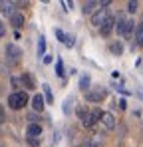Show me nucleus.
I'll return each mask as SVG.
<instances>
[{
    "mask_svg": "<svg viewBox=\"0 0 143 147\" xmlns=\"http://www.w3.org/2000/svg\"><path fill=\"white\" fill-rule=\"evenodd\" d=\"M133 30H135L133 20H129V22H127V30H125V36H131V34H133Z\"/></svg>",
    "mask_w": 143,
    "mask_h": 147,
    "instance_id": "b1692460",
    "label": "nucleus"
},
{
    "mask_svg": "<svg viewBox=\"0 0 143 147\" xmlns=\"http://www.w3.org/2000/svg\"><path fill=\"white\" fill-rule=\"evenodd\" d=\"M135 44L137 46H143V20L135 28Z\"/></svg>",
    "mask_w": 143,
    "mask_h": 147,
    "instance_id": "4468645a",
    "label": "nucleus"
},
{
    "mask_svg": "<svg viewBox=\"0 0 143 147\" xmlns=\"http://www.w3.org/2000/svg\"><path fill=\"white\" fill-rule=\"evenodd\" d=\"M10 84H12V88H16V92H20V90H18V88L22 86V84H20V78H10Z\"/></svg>",
    "mask_w": 143,
    "mask_h": 147,
    "instance_id": "5701e85b",
    "label": "nucleus"
},
{
    "mask_svg": "<svg viewBox=\"0 0 143 147\" xmlns=\"http://www.w3.org/2000/svg\"><path fill=\"white\" fill-rule=\"evenodd\" d=\"M10 24L14 26L16 30L22 28V26H24V14H22V12H12V14H10Z\"/></svg>",
    "mask_w": 143,
    "mask_h": 147,
    "instance_id": "f8f14e48",
    "label": "nucleus"
},
{
    "mask_svg": "<svg viewBox=\"0 0 143 147\" xmlns=\"http://www.w3.org/2000/svg\"><path fill=\"white\" fill-rule=\"evenodd\" d=\"M99 121L103 123V127H105L107 131H113V129H115V117H113L109 111H101V117H99Z\"/></svg>",
    "mask_w": 143,
    "mask_h": 147,
    "instance_id": "423d86ee",
    "label": "nucleus"
},
{
    "mask_svg": "<svg viewBox=\"0 0 143 147\" xmlns=\"http://www.w3.org/2000/svg\"><path fill=\"white\" fill-rule=\"evenodd\" d=\"M94 6H97V2H84L82 12H84V14H92V12H94Z\"/></svg>",
    "mask_w": 143,
    "mask_h": 147,
    "instance_id": "a211bd4d",
    "label": "nucleus"
},
{
    "mask_svg": "<svg viewBox=\"0 0 143 147\" xmlns=\"http://www.w3.org/2000/svg\"><path fill=\"white\" fill-rule=\"evenodd\" d=\"M36 117H38L36 113H28V117H26V119H28L30 123H38V121H36Z\"/></svg>",
    "mask_w": 143,
    "mask_h": 147,
    "instance_id": "c85d7f7f",
    "label": "nucleus"
},
{
    "mask_svg": "<svg viewBox=\"0 0 143 147\" xmlns=\"http://www.w3.org/2000/svg\"><path fill=\"white\" fill-rule=\"evenodd\" d=\"M127 22H129V18H125V16H117V18H115L113 30H117L119 36H125V30H127Z\"/></svg>",
    "mask_w": 143,
    "mask_h": 147,
    "instance_id": "1a4fd4ad",
    "label": "nucleus"
},
{
    "mask_svg": "<svg viewBox=\"0 0 143 147\" xmlns=\"http://www.w3.org/2000/svg\"><path fill=\"white\" fill-rule=\"evenodd\" d=\"M99 117H101V109H99V107L88 109V113H86L84 119H82V125H84L86 129H90V127H94L95 123L99 121Z\"/></svg>",
    "mask_w": 143,
    "mask_h": 147,
    "instance_id": "f03ea898",
    "label": "nucleus"
},
{
    "mask_svg": "<svg viewBox=\"0 0 143 147\" xmlns=\"http://www.w3.org/2000/svg\"><path fill=\"white\" fill-rule=\"evenodd\" d=\"M70 103H72V99L68 98V99H66V103H64V113H66V115L70 113Z\"/></svg>",
    "mask_w": 143,
    "mask_h": 147,
    "instance_id": "a878e982",
    "label": "nucleus"
},
{
    "mask_svg": "<svg viewBox=\"0 0 143 147\" xmlns=\"http://www.w3.org/2000/svg\"><path fill=\"white\" fill-rule=\"evenodd\" d=\"M0 147H4V145H2V143H0Z\"/></svg>",
    "mask_w": 143,
    "mask_h": 147,
    "instance_id": "72a5a7b5",
    "label": "nucleus"
},
{
    "mask_svg": "<svg viewBox=\"0 0 143 147\" xmlns=\"http://www.w3.org/2000/svg\"><path fill=\"white\" fill-rule=\"evenodd\" d=\"M44 52H46V38L40 36V40H38V56H44Z\"/></svg>",
    "mask_w": 143,
    "mask_h": 147,
    "instance_id": "6ab92c4d",
    "label": "nucleus"
},
{
    "mask_svg": "<svg viewBox=\"0 0 143 147\" xmlns=\"http://www.w3.org/2000/svg\"><path fill=\"white\" fill-rule=\"evenodd\" d=\"M107 16H109V14H107V8H99L97 12H94V14H92V24L99 28V26L103 24V20H105Z\"/></svg>",
    "mask_w": 143,
    "mask_h": 147,
    "instance_id": "6e6552de",
    "label": "nucleus"
},
{
    "mask_svg": "<svg viewBox=\"0 0 143 147\" xmlns=\"http://www.w3.org/2000/svg\"><path fill=\"white\" fill-rule=\"evenodd\" d=\"M56 36H58V38H60L62 42H64V38H66V34H64V32H62L60 28H56Z\"/></svg>",
    "mask_w": 143,
    "mask_h": 147,
    "instance_id": "c756f323",
    "label": "nucleus"
},
{
    "mask_svg": "<svg viewBox=\"0 0 143 147\" xmlns=\"http://www.w3.org/2000/svg\"><path fill=\"white\" fill-rule=\"evenodd\" d=\"M113 24H115V18H113V16H107V18L103 20V24L99 26V34H101V36H109V34L113 32Z\"/></svg>",
    "mask_w": 143,
    "mask_h": 147,
    "instance_id": "0eeeda50",
    "label": "nucleus"
},
{
    "mask_svg": "<svg viewBox=\"0 0 143 147\" xmlns=\"http://www.w3.org/2000/svg\"><path fill=\"white\" fill-rule=\"evenodd\" d=\"M56 74H58L60 78L64 76V64H62V60H58V62H56Z\"/></svg>",
    "mask_w": 143,
    "mask_h": 147,
    "instance_id": "4be33fe9",
    "label": "nucleus"
},
{
    "mask_svg": "<svg viewBox=\"0 0 143 147\" xmlns=\"http://www.w3.org/2000/svg\"><path fill=\"white\" fill-rule=\"evenodd\" d=\"M44 107H46V103H44V98L40 96V94H36L34 98H32V109H34V113H42L44 111Z\"/></svg>",
    "mask_w": 143,
    "mask_h": 147,
    "instance_id": "9d476101",
    "label": "nucleus"
},
{
    "mask_svg": "<svg viewBox=\"0 0 143 147\" xmlns=\"http://www.w3.org/2000/svg\"><path fill=\"white\" fill-rule=\"evenodd\" d=\"M8 105H10V109H22L24 105H28V94H24V92H12L8 96Z\"/></svg>",
    "mask_w": 143,
    "mask_h": 147,
    "instance_id": "f257e3e1",
    "label": "nucleus"
},
{
    "mask_svg": "<svg viewBox=\"0 0 143 147\" xmlns=\"http://www.w3.org/2000/svg\"><path fill=\"white\" fill-rule=\"evenodd\" d=\"M20 84H22L26 90H34V88H36V82H34V78H32L30 72H24L22 76H20Z\"/></svg>",
    "mask_w": 143,
    "mask_h": 147,
    "instance_id": "9b49d317",
    "label": "nucleus"
},
{
    "mask_svg": "<svg viewBox=\"0 0 143 147\" xmlns=\"http://www.w3.org/2000/svg\"><path fill=\"white\" fill-rule=\"evenodd\" d=\"M82 147H99V143H94V141H86Z\"/></svg>",
    "mask_w": 143,
    "mask_h": 147,
    "instance_id": "2f4dec72",
    "label": "nucleus"
},
{
    "mask_svg": "<svg viewBox=\"0 0 143 147\" xmlns=\"http://www.w3.org/2000/svg\"><path fill=\"white\" fill-rule=\"evenodd\" d=\"M42 135V125L40 123H30L26 127V139H40Z\"/></svg>",
    "mask_w": 143,
    "mask_h": 147,
    "instance_id": "39448f33",
    "label": "nucleus"
},
{
    "mask_svg": "<svg viewBox=\"0 0 143 147\" xmlns=\"http://www.w3.org/2000/svg\"><path fill=\"white\" fill-rule=\"evenodd\" d=\"M44 64H52V56H46L44 58Z\"/></svg>",
    "mask_w": 143,
    "mask_h": 147,
    "instance_id": "473e14b6",
    "label": "nucleus"
},
{
    "mask_svg": "<svg viewBox=\"0 0 143 147\" xmlns=\"http://www.w3.org/2000/svg\"><path fill=\"white\" fill-rule=\"evenodd\" d=\"M105 96H107V92H105L103 88H95V90L90 88V90L86 92V99H88V101H92V103H99V101H103Z\"/></svg>",
    "mask_w": 143,
    "mask_h": 147,
    "instance_id": "7ed1b4c3",
    "label": "nucleus"
},
{
    "mask_svg": "<svg viewBox=\"0 0 143 147\" xmlns=\"http://www.w3.org/2000/svg\"><path fill=\"white\" fill-rule=\"evenodd\" d=\"M90 84H92V78H90V74H84V76L80 78V88L86 92V90H90Z\"/></svg>",
    "mask_w": 143,
    "mask_h": 147,
    "instance_id": "2eb2a0df",
    "label": "nucleus"
},
{
    "mask_svg": "<svg viewBox=\"0 0 143 147\" xmlns=\"http://www.w3.org/2000/svg\"><path fill=\"white\" fill-rule=\"evenodd\" d=\"M28 145L30 147H40V139H28Z\"/></svg>",
    "mask_w": 143,
    "mask_h": 147,
    "instance_id": "bb28decb",
    "label": "nucleus"
},
{
    "mask_svg": "<svg viewBox=\"0 0 143 147\" xmlns=\"http://www.w3.org/2000/svg\"><path fill=\"white\" fill-rule=\"evenodd\" d=\"M64 44H66L68 48H72V46L76 44V38H74V36H70V34H66V38H64Z\"/></svg>",
    "mask_w": 143,
    "mask_h": 147,
    "instance_id": "aec40b11",
    "label": "nucleus"
},
{
    "mask_svg": "<svg viewBox=\"0 0 143 147\" xmlns=\"http://www.w3.org/2000/svg\"><path fill=\"white\" fill-rule=\"evenodd\" d=\"M137 6H139V4H137L135 0H131V2H127V10H129L131 14H135V12H137Z\"/></svg>",
    "mask_w": 143,
    "mask_h": 147,
    "instance_id": "412c9836",
    "label": "nucleus"
},
{
    "mask_svg": "<svg viewBox=\"0 0 143 147\" xmlns=\"http://www.w3.org/2000/svg\"><path fill=\"white\" fill-rule=\"evenodd\" d=\"M6 58L10 60V64H18L20 58H22V50L10 42V44H6Z\"/></svg>",
    "mask_w": 143,
    "mask_h": 147,
    "instance_id": "20e7f679",
    "label": "nucleus"
},
{
    "mask_svg": "<svg viewBox=\"0 0 143 147\" xmlns=\"http://www.w3.org/2000/svg\"><path fill=\"white\" fill-rule=\"evenodd\" d=\"M2 36H6V24L0 20V38H2Z\"/></svg>",
    "mask_w": 143,
    "mask_h": 147,
    "instance_id": "cd10ccee",
    "label": "nucleus"
},
{
    "mask_svg": "<svg viewBox=\"0 0 143 147\" xmlns=\"http://www.w3.org/2000/svg\"><path fill=\"white\" fill-rule=\"evenodd\" d=\"M42 88H44V96H46V101H48V103H54V94H52L50 86H48V84H44Z\"/></svg>",
    "mask_w": 143,
    "mask_h": 147,
    "instance_id": "f3484780",
    "label": "nucleus"
},
{
    "mask_svg": "<svg viewBox=\"0 0 143 147\" xmlns=\"http://www.w3.org/2000/svg\"><path fill=\"white\" fill-rule=\"evenodd\" d=\"M109 50H111L115 56H121V54H123V44H121V42H113V44L109 46Z\"/></svg>",
    "mask_w": 143,
    "mask_h": 147,
    "instance_id": "dca6fc26",
    "label": "nucleus"
},
{
    "mask_svg": "<svg viewBox=\"0 0 143 147\" xmlns=\"http://www.w3.org/2000/svg\"><path fill=\"white\" fill-rule=\"evenodd\" d=\"M6 119V113H4V107H2V103H0V123Z\"/></svg>",
    "mask_w": 143,
    "mask_h": 147,
    "instance_id": "7c9ffc66",
    "label": "nucleus"
},
{
    "mask_svg": "<svg viewBox=\"0 0 143 147\" xmlns=\"http://www.w3.org/2000/svg\"><path fill=\"white\" fill-rule=\"evenodd\" d=\"M86 113H88V109H86L84 105H80V107H78V115H80V119H84V115H86Z\"/></svg>",
    "mask_w": 143,
    "mask_h": 147,
    "instance_id": "393cba45",
    "label": "nucleus"
},
{
    "mask_svg": "<svg viewBox=\"0 0 143 147\" xmlns=\"http://www.w3.org/2000/svg\"><path fill=\"white\" fill-rule=\"evenodd\" d=\"M14 6H16V2H4V0H2V2H0V12H2V14H8V16H10V14L14 12V10H12Z\"/></svg>",
    "mask_w": 143,
    "mask_h": 147,
    "instance_id": "ddd939ff",
    "label": "nucleus"
}]
</instances>
